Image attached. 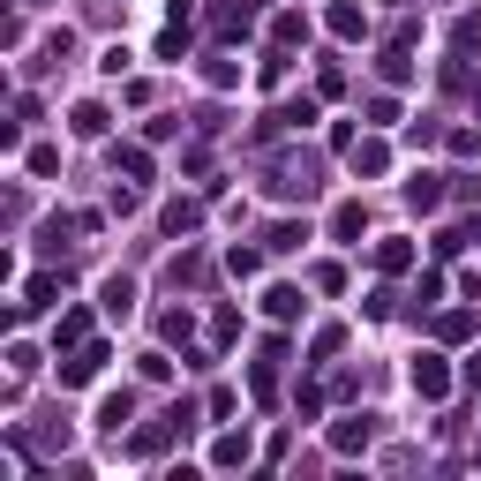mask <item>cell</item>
Listing matches in <instances>:
<instances>
[{
	"mask_svg": "<svg viewBox=\"0 0 481 481\" xmlns=\"http://www.w3.org/2000/svg\"><path fill=\"white\" fill-rule=\"evenodd\" d=\"M414 391H422V399H444V369H436V361H414Z\"/></svg>",
	"mask_w": 481,
	"mask_h": 481,
	"instance_id": "cell-1",
	"label": "cell"
},
{
	"mask_svg": "<svg viewBox=\"0 0 481 481\" xmlns=\"http://www.w3.org/2000/svg\"><path fill=\"white\" fill-rule=\"evenodd\" d=\"M406 196H414V203H422V211H429V203L444 196V188H436V174H414V181H406Z\"/></svg>",
	"mask_w": 481,
	"mask_h": 481,
	"instance_id": "cell-2",
	"label": "cell"
},
{
	"mask_svg": "<svg viewBox=\"0 0 481 481\" xmlns=\"http://www.w3.org/2000/svg\"><path fill=\"white\" fill-rule=\"evenodd\" d=\"M129 301H136V286H129V279H113V286H106V308H113V316H129Z\"/></svg>",
	"mask_w": 481,
	"mask_h": 481,
	"instance_id": "cell-3",
	"label": "cell"
}]
</instances>
